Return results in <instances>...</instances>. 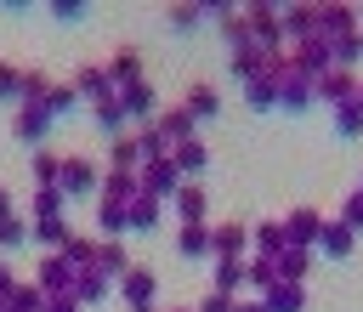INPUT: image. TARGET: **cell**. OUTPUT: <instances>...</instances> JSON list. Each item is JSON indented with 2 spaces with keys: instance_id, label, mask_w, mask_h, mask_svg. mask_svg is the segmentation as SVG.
I'll use <instances>...</instances> for the list:
<instances>
[{
  "instance_id": "f35d334b",
  "label": "cell",
  "mask_w": 363,
  "mask_h": 312,
  "mask_svg": "<svg viewBox=\"0 0 363 312\" xmlns=\"http://www.w3.org/2000/svg\"><path fill=\"white\" fill-rule=\"evenodd\" d=\"M204 17H210V6H170V11H164V23H170L176 34H193Z\"/></svg>"
},
{
  "instance_id": "d590c367",
  "label": "cell",
  "mask_w": 363,
  "mask_h": 312,
  "mask_svg": "<svg viewBox=\"0 0 363 312\" xmlns=\"http://www.w3.org/2000/svg\"><path fill=\"white\" fill-rule=\"evenodd\" d=\"M329 62L346 68V74H357V62H363V28L346 34V40H335V45H329Z\"/></svg>"
},
{
  "instance_id": "ffe728a7",
  "label": "cell",
  "mask_w": 363,
  "mask_h": 312,
  "mask_svg": "<svg viewBox=\"0 0 363 312\" xmlns=\"http://www.w3.org/2000/svg\"><path fill=\"white\" fill-rule=\"evenodd\" d=\"M323 261H346L352 250H357V233H346L340 221H323V233H318V244H312Z\"/></svg>"
},
{
  "instance_id": "d6a6232c",
  "label": "cell",
  "mask_w": 363,
  "mask_h": 312,
  "mask_svg": "<svg viewBox=\"0 0 363 312\" xmlns=\"http://www.w3.org/2000/svg\"><path fill=\"white\" fill-rule=\"evenodd\" d=\"M28 170H34V187H57V176H62V153H51V147H34Z\"/></svg>"
},
{
  "instance_id": "f1b7e54d",
  "label": "cell",
  "mask_w": 363,
  "mask_h": 312,
  "mask_svg": "<svg viewBox=\"0 0 363 312\" xmlns=\"http://www.w3.org/2000/svg\"><path fill=\"white\" fill-rule=\"evenodd\" d=\"M261 306H267V312H301V306H306V284H272V289L261 295Z\"/></svg>"
},
{
  "instance_id": "ba28073f",
  "label": "cell",
  "mask_w": 363,
  "mask_h": 312,
  "mask_svg": "<svg viewBox=\"0 0 363 312\" xmlns=\"http://www.w3.org/2000/svg\"><path fill=\"white\" fill-rule=\"evenodd\" d=\"M250 255V227L244 221H216L210 227V261H244Z\"/></svg>"
},
{
  "instance_id": "277c9868",
  "label": "cell",
  "mask_w": 363,
  "mask_h": 312,
  "mask_svg": "<svg viewBox=\"0 0 363 312\" xmlns=\"http://www.w3.org/2000/svg\"><path fill=\"white\" fill-rule=\"evenodd\" d=\"M176 187H182V170H176L170 159H159V165H142V170H136V193H142V199H153V204H170V199H176Z\"/></svg>"
},
{
  "instance_id": "836d02e7",
  "label": "cell",
  "mask_w": 363,
  "mask_h": 312,
  "mask_svg": "<svg viewBox=\"0 0 363 312\" xmlns=\"http://www.w3.org/2000/svg\"><path fill=\"white\" fill-rule=\"evenodd\" d=\"M159 210H164V204H153V199H142V193H136V199L125 204V221H130V233H153V227H159Z\"/></svg>"
},
{
  "instance_id": "11a10c76",
  "label": "cell",
  "mask_w": 363,
  "mask_h": 312,
  "mask_svg": "<svg viewBox=\"0 0 363 312\" xmlns=\"http://www.w3.org/2000/svg\"><path fill=\"white\" fill-rule=\"evenodd\" d=\"M233 312H267V306H261V301H238Z\"/></svg>"
},
{
  "instance_id": "4316f807",
  "label": "cell",
  "mask_w": 363,
  "mask_h": 312,
  "mask_svg": "<svg viewBox=\"0 0 363 312\" xmlns=\"http://www.w3.org/2000/svg\"><path fill=\"white\" fill-rule=\"evenodd\" d=\"M96 244H102V238H91V233H74V238H68L57 255H62L74 272H91V267H96Z\"/></svg>"
},
{
  "instance_id": "7402d4cb",
  "label": "cell",
  "mask_w": 363,
  "mask_h": 312,
  "mask_svg": "<svg viewBox=\"0 0 363 312\" xmlns=\"http://www.w3.org/2000/svg\"><path fill=\"white\" fill-rule=\"evenodd\" d=\"M312 23H318V6H278V28H284V45L306 40V34H312Z\"/></svg>"
},
{
  "instance_id": "7dc6e473",
  "label": "cell",
  "mask_w": 363,
  "mask_h": 312,
  "mask_svg": "<svg viewBox=\"0 0 363 312\" xmlns=\"http://www.w3.org/2000/svg\"><path fill=\"white\" fill-rule=\"evenodd\" d=\"M17 244H28V221L23 216H6L0 221V250H17Z\"/></svg>"
},
{
  "instance_id": "7a4b0ae2",
  "label": "cell",
  "mask_w": 363,
  "mask_h": 312,
  "mask_svg": "<svg viewBox=\"0 0 363 312\" xmlns=\"http://www.w3.org/2000/svg\"><path fill=\"white\" fill-rule=\"evenodd\" d=\"M250 11V51H261V57H278V51H289L284 45V28H278V6H244Z\"/></svg>"
},
{
  "instance_id": "5b68a950",
  "label": "cell",
  "mask_w": 363,
  "mask_h": 312,
  "mask_svg": "<svg viewBox=\"0 0 363 312\" xmlns=\"http://www.w3.org/2000/svg\"><path fill=\"white\" fill-rule=\"evenodd\" d=\"M312 34L318 40H346V34H357V6H346V0H323L318 6V23H312Z\"/></svg>"
},
{
  "instance_id": "b9f144b4",
  "label": "cell",
  "mask_w": 363,
  "mask_h": 312,
  "mask_svg": "<svg viewBox=\"0 0 363 312\" xmlns=\"http://www.w3.org/2000/svg\"><path fill=\"white\" fill-rule=\"evenodd\" d=\"M6 306H11V312H45L51 301H45V289H40V284H17Z\"/></svg>"
},
{
  "instance_id": "60d3db41",
  "label": "cell",
  "mask_w": 363,
  "mask_h": 312,
  "mask_svg": "<svg viewBox=\"0 0 363 312\" xmlns=\"http://www.w3.org/2000/svg\"><path fill=\"white\" fill-rule=\"evenodd\" d=\"M62 204H68V199H62L57 187H34V204H28V216H34V221H51V216H62Z\"/></svg>"
},
{
  "instance_id": "603a6c76",
  "label": "cell",
  "mask_w": 363,
  "mask_h": 312,
  "mask_svg": "<svg viewBox=\"0 0 363 312\" xmlns=\"http://www.w3.org/2000/svg\"><path fill=\"white\" fill-rule=\"evenodd\" d=\"M28 238H34V244H40L45 255H57V250H62V244L74 238V227H68L62 216H51V221H28Z\"/></svg>"
},
{
  "instance_id": "680465c9",
  "label": "cell",
  "mask_w": 363,
  "mask_h": 312,
  "mask_svg": "<svg viewBox=\"0 0 363 312\" xmlns=\"http://www.w3.org/2000/svg\"><path fill=\"white\" fill-rule=\"evenodd\" d=\"M352 102H357V108H363V79H357V91H352Z\"/></svg>"
},
{
  "instance_id": "6125c7cd",
  "label": "cell",
  "mask_w": 363,
  "mask_h": 312,
  "mask_svg": "<svg viewBox=\"0 0 363 312\" xmlns=\"http://www.w3.org/2000/svg\"><path fill=\"white\" fill-rule=\"evenodd\" d=\"M170 312H187V306H170Z\"/></svg>"
},
{
  "instance_id": "d4e9b609",
  "label": "cell",
  "mask_w": 363,
  "mask_h": 312,
  "mask_svg": "<svg viewBox=\"0 0 363 312\" xmlns=\"http://www.w3.org/2000/svg\"><path fill=\"white\" fill-rule=\"evenodd\" d=\"M102 204H130L136 199V170H102Z\"/></svg>"
},
{
  "instance_id": "4fadbf2b",
  "label": "cell",
  "mask_w": 363,
  "mask_h": 312,
  "mask_svg": "<svg viewBox=\"0 0 363 312\" xmlns=\"http://www.w3.org/2000/svg\"><path fill=\"white\" fill-rule=\"evenodd\" d=\"M17 142H28V147H45V130H51V108L45 102H17Z\"/></svg>"
},
{
  "instance_id": "74e56055",
  "label": "cell",
  "mask_w": 363,
  "mask_h": 312,
  "mask_svg": "<svg viewBox=\"0 0 363 312\" xmlns=\"http://www.w3.org/2000/svg\"><path fill=\"white\" fill-rule=\"evenodd\" d=\"M210 278L221 295H238L244 289V261H210Z\"/></svg>"
},
{
  "instance_id": "3957f363",
  "label": "cell",
  "mask_w": 363,
  "mask_h": 312,
  "mask_svg": "<svg viewBox=\"0 0 363 312\" xmlns=\"http://www.w3.org/2000/svg\"><path fill=\"white\" fill-rule=\"evenodd\" d=\"M272 79H278V108H284V113H306V108L318 102V96H312V79H306L289 57H284V68H278Z\"/></svg>"
},
{
  "instance_id": "7bdbcfd3",
  "label": "cell",
  "mask_w": 363,
  "mask_h": 312,
  "mask_svg": "<svg viewBox=\"0 0 363 312\" xmlns=\"http://www.w3.org/2000/svg\"><path fill=\"white\" fill-rule=\"evenodd\" d=\"M57 79H45V68H23V102H45Z\"/></svg>"
},
{
  "instance_id": "2e32d148",
  "label": "cell",
  "mask_w": 363,
  "mask_h": 312,
  "mask_svg": "<svg viewBox=\"0 0 363 312\" xmlns=\"http://www.w3.org/2000/svg\"><path fill=\"white\" fill-rule=\"evenodd\" d=\"M352 91H357V74H346V68H329L323 79H312V96H318V102H329V108L352 102Z\"/></svg>"
},
{
  "instance_id": "6f0895ef",
  "label": "cell",
  "mask_w": 363,
  "mask_h": 312,
  "mask_svg": "<svg viewBox=\"0 0 363 312\" xmlns=\"http://www.w3.org/2000/svg\"><path fill=\"white\" fill-rule=\"evenodd\" d=\"M45 312H79V306H74V301H51Z\"/></svg>"
},
{
  "instance_id": "94428289",
  "label": "cell",
  "mask_w": 363,
  "mask_h": 312,
  "mask_svg": "<svg viewBox=\"0 0 363 312\" xmlns=\"http://www.w3.org/2000/svg\"><path fill=\"white\" fill-rule=\"evenodd\" d=\"M357 28H363V11H357Z\"/></svg>"
},
{
  "instance_id": "ee69618b",
  "label": "cell",
  "mask_w": 363,
  "mask_h": 312,
  "mask_svg": "<svg viewBox=\"0 0 363 312\" xmlns=\"http://www.w3.org/2000/svg\"><path fill=\"white\" fill-rule=\"evenodd\" d=\"M0 102H23V62H0Z\"/></svg>"
},
{
  "instance_id": "30bf717a",
  "label": "cell",
  "mask_w": 363,
  "mask_h": 312,
  "mask_svg": "<svg viewBox=\"0 0 363 312\" xmlns=\"http://www.w3.org/2000/svg\"><path fill=\"white\" fill-rule=\"evenodd\" d=\"M74 91H79V102H91V108H102V102H113V96H119V85L108 79V68H102V62H85V68L74 74Z\"/></svg>"
},
{
  "instance_id": "5bb4252c",
  "label": "cell",
  "mask_w": 363,
  "mask_h": 312,
  "mask_svg": "<svg viewBox=\"0 0 363 312\" xmlns=\"http://www.w3.org/2000/svg\"><path fill=\"white\" fill-rule=\"evenodd\" d=\"M153 130H159L170 147H182V142H193V136H199V119L176 102V108H159V113H153Z\"/></svg>"
},
{
  "instance_id": "f5cc1de1",
  "label": "cell",
  "mask_w": 363,
  "mask_h": 312,
  "mask_svg": "<svg viewBox=\"0 0 363 312\" xmlns=\"http://www.w3.org/2000/svg\"><path fill=\"white\" fill-rule=\"evenodd\" d=\"M238 306V295H221V289H210L204 301H199V312H233Z\"/></svg>"
},
{
  "instance_id": "e0dca14e",
  "label": "cell",
  "mask_w": 363,
  "mask_h": 312,
  "mask_svg": "<svg viewBox=\"0 0 363 312\" xmlns=\"http://www.w3.org/2000/svg\"><path fill=\"white\" fill-rule=\"evenodd\" d=\"M130 147H136V170H142V165H159V159H170V142L153 130V119H147V125H130Z\"/></svg>"
},
{
  "instance_id": "816d5d0a",
  "label": "cell",
  "mask_w": 363,
  "mask_h": 312,
  "mask_svg": "<svg viewBox=\"0 0 363 312\" xmlns=\"http://www.w3.org/2000/svg\"><path fill=\"white\" fill-rule=\"evenodd\" d=\"M91 6L85 0H51V17H62V23H74V17H85Z\"/></svg>"
},
{
  "instance_id": "484cf974",
  "label": "cell",
  "mask_w": 363,
  "mask_h": 312,
  "mask_svg": "<svg viewBox=\"0 0 363 312\" xmlns=\"http://www.w3.org/2000/svg\"><path fill=\"white\" fill-rule=\"evenodd\" d=\"M176 255L182 261H210V221L204 227H176Z\"/></svg>"
},
{
  "instance_id": "9f6ffc18",
  "label": "cell",
  "mask_w": 363,
  "mask_h": 312,
  "mask_svg": "<svg viewBox=\"0 0 363 312\" xmlns=\"http://www.w3.org/2000/svg\"><path fill=\"white\" fill-rule=\"evenodd\" d=\"M6 216H11V193L0 187V221H6Z\"/></svg>"
},
{
  "instance_id": "7c38bea8",
  "label": "cell",
  "mask_w": 363,
  "mask_h": 312,
  "mask_svg": "<svg viewBox=\"0 0 363 312\" xmlns=\"http://www.w3.org/2000/svg\"><path fill=\"white\" fill-rule=\"evenodd\" d=\"M119 108H125V119L130 125H147L153 113H159V96H153V85L147 79H136V85H119V96H113Z\"/></svg>"
},
{
  "instance_id": "c3c4849f",
  "label": "cell",
  "mask_w": 363,
  "mask_h": 312,
  "mask_svg": "<svg viewBox=\"0 0 363 312\" xmlns=\"http://www.w3.org/2000/svg\"><path fill=\"white\" fill-rule=\"evenodd\" d=\"M227 68H233V79H238V85H250V79L261 74V62H255V51H233V62H227Z\"/></svg>"
},
{
  "instance_id": "52a82bcc",
  "label": "cell",
  "mask_w": 363,
  "mask_h": 312,
  "mask_svg": "<svg viewBox=\"0 0 363 312\" xmlns=\"http://www.w3.org/2000/svg\"><path fill=\"white\" fill-rule=\"evenodd\" d=\"M278 221H284V244H295V250H312L329 216H318L312 204H295V210H289V216H278Z\"/></svg>"
},
{
  "instance_id": "f546056e",
  "label": "cell",
  "mask_w": 363,
  "mask_h": 312,
  "mask_svg": "<svg viewBox=\"0 0 363 312\" xmlns=\"http://www.w3.org/2000/svg\"><path fill=\"white\" fill-rule=\"evenodd\" d=\"M244 102H250L255 113H272V108H278V79H272V74H255V79L244 85Z\"/></svg>"
},
{
  "instance_id": "44dd1931",
  "label": "cell",
  "mask_w": 363,
  "mask_h": 312,
  "mask_svg": "<svg viewBox=\"0 0 363 312\" xmlns=\"http://www.w3.org/2000/svg\"><path fill=\"white\" fill-rule=\"evenodd\" d=\"M108 295H113V278H108V272H96V267H91V272H79V278H74V306H79V312H85V306H102Z\"/></svg>"
},
{
  "instance_id": "8992f818",
  "label": "cell",
  "mask_w": 363,
  "mask_h": 312,
  "mask_svg": "<svg viewBox=\"0 0 363 312\" xmlns=\"http://www.w3.org/2000/svg\"><path fill=\"white\" fill-rule=\"evenodd\" d=\"M113 289H119V301H125L130 312H153V295H159V278H153L147 267H130V272H119V278H113Z\"/></svg>"
},
{
  "instance_id": "ab89813d",
  "label": "cell",
  "mask_w": 363,
  "mask_h": 312,
  "mask_svg": "<svg viewBox=\"0 0 363 312\" xmlns=\"http://www.w3.org/2000/svg\"><path fill=\"white\" fill-rule=\"evenodd\" d=\"M96 130L119 142V136L130 130V119H125V108H119V102H102V108H96Z\"/></svg>"
},
{
  "instance_id": "8fae6325",
  "label": "cell",
  "mask_w": 363,
  "mask_h": 312,
  "mask_svg": "<svg viewBox=\"0 0 363 312\" xmlns=\"http://www.w3.org/2000/svg\"><path fill=\"white\" fill-rule=\"evenodd\" d=\"M210 17H216V28H221L227 51H250V11H244V6H210Z\"/></svg>"
},
{
  "instance_id": "91938a15",
  "label": "cell",
  "mask_w": 363,
  "mask_h": 312,
  "mask_svg": "<svg viewBox=\"0 0 363 312\" xmlns=\"http://www.w3.org/2000/svg\"><path fill=\"white\" fill-rule=\"evenodd\" d=\"M0 312H11V306H6V301H0Z\"/></svg>"
},
{
  "instance_id": "cb8c5ba5",
  "label": "cell",
  "mask_w": 363,
  "mask_h": 312,
  "mask_svg": "<svg viewBox=\"0 0 363 312\" xmlns=\"http://www.w3.org/2000/svg\"><path fill=\"white\" fill-rule=\"evenodd\" d=\"M170 165L182 170V182H199V170L210 165V153H204V142L193 136V142H182V147H170Z\"/></svg>"
},
{
  "instance_id": "f6af8a7d",
  "label": "cell",
  "mask_w": 363,
  "mask_h": 312,
  "mask_svg": "<svg viewBox=\"0 0 363 312\" xmlns=\"http://www.w3.org/2000/svg\"><path fill=\"white\" fill-rule=\"evenodd\" d=\"M45 108H51V119H62V113H74V108H79V91H74V85H51Z\"/></svg>"
},
{
  "instance_id": "4dcf8cb0",
  "label": "cell",
  "mask_w": 363,
  "mask_h": 312,
  "mask_svg": "<svg viewBox=\"0 0 363 312\" xmlns=\"http://www.w3.org/2000/svg\"><path fill=\"white\" fill-rule=\"evenodd\" d=\"M130 267H136V261L125 255V244H119V238H102V244H96V272L119 278V272H130Z\"/></svg>"
},
{
  "instance_id": "8d00e7d4",
  "label": "cell",
  "mask_w": 363,
  "mask_h": 312,
  "mask_svg": "<svg viewBox=\"0 0 363 312\" xmlns=\"http://www.w3.org/2000/svg\"><path fill=\"white\" fill-rule=\"evenodd\" d=\"M96 233H102V238H125V233H130L125 204H102V199H96Z\"/></svg>"
},
{
  "instance_id": "ac0fdd59",
  "label": "cell",
  "mask_w": 363,
  "mask_h": 312,
  "mask_svg": "<svg viewBox=\"0 0 363 312\" xmlns=\"http://www.w3.org/2000/svg\"><path fill=\"white\" fill-rule=\"evenodd\" d=\"M312 261H318V250H295V244H284V250L272 255V267H278V284H306Z\"/></svg>"
},
{
  "instance_id": "e575fe53",
  "label": "cell",
  "mask_w": 363,
  "mask_h": 312,
  "mask_svg": "<svg viewBox=\"0 0 363 312\" xmlns=\"http://www.w3.org/2000/svg\"><path fill=\"white\" fill-rule=\"evenodd\" d=\"M250 244H255V255H278L284 250V221L272 216V221H255L250 227Z\"/></svg>"
},
{
  "instance_id": "83f0119b",
  "label": "cell",
  "mask_w": 363,
  "mask_h": 312,
  "mask_svg": "<svg viewBox=\"0 0 363 312\" xmlns=\"http://www.w3.org/2000/svg\"><path fill=\"white\" fill-rule=\"evenodd\" d=\"M182 108L204 125V119H216L221 113V96H216V85H187V96H182Z\"/></svg>"
},
{
  "instance_id": "f907efd6",
  "label": "cell",
  "mask_w": 363,
  "mask_h": 312,
  "mask_svg": "<svg viewBox=\"0 0 363 312\" xmlns=\"http://www.w3.org/2000/svg\"><path fill=\"white\" fill-rule=\"evenodd\" d=\"M335 221H340L346 233H363V193H352V199L340 204V216H335Z\"/></svg>"
},
{
  "instance_id": "9c48e42d",
  "label": "cell",
  "mask_w": 363,
  "mask_h": 312,
  "mask_svg": "<svg viewBox=\"0 0 363 312\" xmlns=\"http://www.w3.org/2000/svg\"><path fill=\"white\" fill-rule=\"evenodd\" d=\"M74 278H79V272H74L62 255H45L40 272H34V284L45 289V301H74Z\"/></svg>"
},
{
  "instance_id": "6da1fadb",
  "label": "cell",
  "mask_w": 363,
  "mask_h": 312,
  "mask_svg": "<svg viewBox=\"0 0 363 312\" xmlns=\"http://www.w3.org/2000/svg\"><path fill=\"white\" fill-rule=\"evenodd\" d=\"M57 193H62V199H96V193H102V165H91L85 153H62Z\"/></svg>"
},
{
  "instance_id": "681fc988",
  "label": "cell",
  "mask_w": 363,
  "mask_h": 312,
  "mask_svg": "<svg viewBox=\"0 0 363 312\" xmlns=\"http://www.w3.org/2000/svg\"><path fill=\"white\" fill-rule=\"evenodd\" d=\"M108 170H136V147H130V130L113 142V153H108Z\"/></svg>"
},
{
  "instance_id": "be15d7a7",
  "label": "cell",
  "mask_w": 363,
  "mask_h": 312,
  "mask_svg": "<svg viewBox=\"0 0 363 312\" xmlns=\"http://www.w3.org/2000/svg\"><path fill=\"white\" fill-rule=\"evenodd\" d=\"M357 193H363V187H357Z\"/></svg>"
},
{
  "instance_id": "db71d44e",
  "label": "cell",
  "mask_w": 363,
  "mask_h": 312,
  "mask_svg": "<svg viewBox=\"0 0 363 312\" xmlns=\"http://www.w3.org/2000/svg\"><path fill=\"white\" fill-rule=\"evenodd\" d=\"M11 289H17V278H11V267L0 261V301H11Z\"/></svg>"
},
{
  "instance_id": "1f68e13d",
  "label": "cell",
  "mask_w": 363,
  "mask_h": 312,
  "mask_svg": "<svg viewBox=\"0 0 363 312\" xmlns=\"http://www.w3.org/2000/svg\"><path fill=\"white\" fill-rule=\"evenodd\" d=\"M244 284H250L255 295H267V289L278 284V267H272V255H244Z\"/></svg>"
},
{
  "instance_id": "bcb514c9",
  "label": "cell",
  "mask_w": 363,
  "mask_h": 312,
  "mask_svg": "<svg viewBox=\"0 0 363 312\" xmlns=\"http://www.w3.org/2000/svg\"><path fill=\"white\" fill-rule=\"evenodd\" d=\"M335 130L352 142V136L363 130V108H357V102H340V108H335Z\"/></svg>"
},
{
  "instance_id": "9a60e30c",
  "label": "cell",
  "mask_w": 363,
  "mask_h": 312,
  "mask_svg": "<svg viewBox=\"0 0 363 312\" xmlns=\"http://www.w3.org/2000/svg\"><path fill=\"white\" fill-rule=\"evenodd\" d=\"M170 210L182 216V227H204L210 199H204V187H199V182H182V187H176V199H170Z\"/></svg>"
},
{
  "instance_id": "d6986e66",
  "label": "cell",
  "mask_w": 363,
  "mask_h": 312,
  "mask_svg": "<svg viewBox=\"0 0 363 312\" xmlns=\"http://www.w3.org/2000/svg\"><path fill=\"white\" fill-rule=\"evenodd\" d=\"M102 68H108L113 85H136V79H142V51H136V45H113Z\"/></svg>"
}]
</instances>
